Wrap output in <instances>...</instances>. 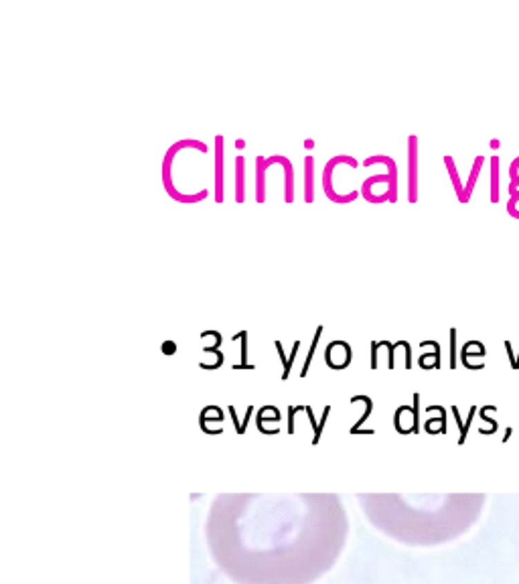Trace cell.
Instances as JSON below:
<instances>
[{"label": "cell", "instance_id": "6", "mask_svg": "<svg viewBox=\"0 0 519 584\" xmlns=\"http://www.w3.org/2000/svg\"><path fill=\"white\" fill-rule=\"evenodd\" d=\"M410 156H412V164H410V175H412V191H410V201H414L416 199V189H414V181H416V149H414V144H416V138L412 136L410 138Z\"/></svg>", "mask_w": 519, "mask_h": 584}, {"label": "cell", "instance_id": "7", "mask_svg": "<svg viewBox=\"0 0 519 584\" xmlns=\"http://www.w3.org/2000/svg\"><path fill=\"white\" fill-rule=\"evenodd\" d=\"M312 144H314L312 140H305V147H306V149H312Z\"/></svg>", "mask_w": 519, "mask_h": 584}, {"label": "cell", "instance_id": "4", "mask_svg": "<svg viewBox=\"0 0 519 584\" xmlns=\"http://www.w3.org/2000/svg\"><path fill=\"white\" fill-rule=\"evenodd\" d=\"M312 173H314V160L308 156V158L305 160V201L306 203H312V199H314Z\"/></svg>", "mask_w": 519, "mask_h": 584}, {"label": "cell", "instance_id": "1", "mask_svg": "<svg viewBox=\"0 0 519 584\" xmlns=\"http://www.w3.org/2000/svg\"><path fill=\"white\" fill-rule=\"evenodd\" d=\"M347 516L337 495H219L207 518L217 566L238 584H310L339 558Z\"/></svg>", "mask_w": 519, "mask_h": 584}, {"label": "cell", "instance_id": "5", "mask_svg": "<svg viewBox=\"0 0 519 584\" xmlns=\"http://www.w3.org/2000/svg\"><path fill=\"white\" fill-rule=\"evenodd\" d=\"M244 158L242 156H238L236 158V175H238V195H236V199H238V203H242L244 201Z\"/></svg>", "mask_w": 519, "mask_h": 584}, {"label": "cell", "instance_id": "3", "mask_svg": "<svg viewBox=\"0 0 519 584\" xmlns=\"http://www.w3.org/2000/svg\"><path fill=\"white\" fill-rule=\"evenodd\" d=\"M217 142V151H215V156H217V164H215V177H217V187H215V201H223V138L217 136L215 138Z\"/></svg>", "mask_w": 519, "mask_h": 584}, {"label": "cell", "instance_id": "2", "mask_svg": "<svg viewBox=\"0 0 519 584\" xmlns=\"http://www.w3.org/2000/svg\"><path fill=\"white\" fill-rule=\"evenodd\" d=\"M369 522L408 544H438L457 538L473 525L483 507V495L422 497L410 503L404 495H361Z\"/></svg>", "mask_w": 519, "mask_h": 584}]
</instances>
